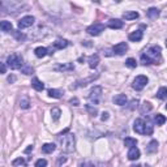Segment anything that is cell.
<instances>
[{"label": "cell", "mask_w": 167, "mask_h": 167, "mask_svg": "<svg viewBox=\"0 0 167 167\" xmlns=\"http://www.w3.org/2000/svg\"><path fill=\"white\" fill-rule=\"evenodd\" d=\"M138 17H140V14L136 11H127L123 13V18L124 20H136Z\"/></svg>", "instance_id": "ffe728a7"}, {"label": "cell", "mask_w": 167, "mask_h": 167, "mask_svg": "<svg viewBox=\"0 0 167 167\" xmlns=\"http://www.w3.org/2000/svg\"><path fill=\"white\" fill-rule=\"evenodd\" d=\"M21 72L24 74H33L34 73V68L31 65H26V67H24V68L21 69Z\"/></svg>", "instance_id": "d590c367"}, {"label": "cell", "mask_w": 167, "mask_h": 167, "mask_svg": "<svg viewBox=\"0 0 167 167\" xmlns=\"http://www.w3.org/2000/svg\"><path fill=\"white\" fill-rule=\"evenodd\" d=\"M69 103H71L72 106H80V101H78L77 98H72V99L69 101Z\"/></svg>", "instance_id": "f35d334b"}, {"label": "cell", "mask_w": 167, "mask_h": 167, "mask_svg": "<svg viewBox=\"0 0 167 167\" xmlns=\"http://www.w3.org/2000/svg\"><path fill=\"white\" fill-rule=\"evenodd\" d=\"M166 110H167V105H166Z\"/></svg>", "instance_id": "c3c4849f"}, {"label": "cell", "mask_w": 167, "mask_h": 167, "mask_svg": "<svg viewBox=\"0 0 167 167\" xmlns=\"http://www.w3.org/2000/svg\"><path fill=\"white\" fill-rule=\"evenodd\" d=\"M137 99H134V101H132V102H131V110H133L134 109V107H136L137 106Z\"/></svg>", "instance_id": "7bdbcfd3"}, {"label": "cell", "mask_w": 167, "mask_h": 167, "mask_svg": "<svg viewBox=\"0 0 167 167\" xmlns=\"http://www.w3.org/2000/svg\"><path fill=\"white\" fill-rule=\"evenodd\" d=\"M30 152H33V145H30L29 148H26V150H25V153H30Z\"/></svg>", "instance_id": "f6af8a7d"}, {"label": "cell", "mask_w": 167, "mask_h": 167, "mask_svg": "<svg viewBox=\"0 0 167 167\" xmlns=\"http://www.w3.org/2000/svg\"><path fill=\"white\" fill-rule=\"evenodd\" d=\"M25 165H26V161L22 157L16 158V159L12 162V166H14V167H17V166H25Z\"/></svg>", "instance_id": "d6a6232c"}, {"label": "cell", "mask_w": 167, "mask_h": 167, "mask_svg": "<svg viewBox=\"0 0 167 167\" xmlns=\"http://www.w3.org/2000/svg\"><path fill=\"white\" fill-rule=\"evenodd\" d=\"M87 63H89V67L91 69L97 68V65L99 63V55L98 54H93L91 56H89V59H87Z\"/></svg>", "instance_id": "e0dca14e"}, {"label": "cell", "mask_w": 167, "mask_h": 167, "mask_svg": "<svg viewBox=\"0 0 167 167\" xmlns=\"http://www.w3.org/2000/svg\"><path fill=\"white\" fill-rule=\"evenodd\" d=\"M52 69L56 71V72H65V71H73L74 67L72 63H60V64L54 65Z\"/></svg>", "instance_id": "9c48e42d"}, {"label": "cell", "mask_w": 167, "mask_h": 167, "mask_svg": "<svg viewBox=\"0 0 167 167\" xmlns=\"http://www.w3.org/2000/svg\"><path fill=\"white\" fill-rule=\"evenodd\" d=\"M159 9L158 8H154V7H152V8H149L148 11H146V16L150 18V20H157L158 17H159Z\"/></svg>", "instance_id": "2e32d148"}, {"label": "cell", "mask_w": 167, "mask_h": 167, "mask_svg": "<svg viewBox=\"0 0 167 167\" xmlns=\"http://www.w3.org/2000/svg\"><path fill=\"white\" fill-rule=\"evenodd\" d=\"M34 21H35V18L33 16H25V17H22L18 21V29L22 30V29H26V27H30L34 24Z\"/></svg>", "instance_id": "ba28073f"}, {"label": "cell", "mask_w": 167, "mask_h": 167, "mask_svg": "<svg viewBox=\"0 0 167 167\" xmlns=\"http://www.w3.org/2000/svg\"><path fill=\"white\" fill-rule=\"evenodd\" d=\"M142 37H144V33H142L141 30H136L128 35V39L131 42H140L142 39Z\"/></svg>", "instance_id": "4fadbf2b"}, {"label": "cell", "mask_w": 167, "mask_h": 167, "mask_svg": "<svg viewBox=\"0 0 167 167\" xmlns=\"http://www.w3.org/2000/svg\"><path fill=\"white\" fill-rule=\"evenodd\" d=\"M112 51H114V54H116V55H124L127 51H128V45H127L125 42H120L114 47Z\"/></svg>", "instance_id": "30bf717a"}, {"label": "cell", "mask_w": 167, "mask_h": 167, "mask_svg": "<svg viewBox=\"0 0 167 167\" xmlns=\"http://www.w3.org/2000/svg\"><path fill=\"white\" fill-rule=\"evenodd\" d=\"M124 145L127 146V148H134V146L137 145V140L136 138H132V137H127L124 140Z\"/></svg>", "instance_id": "4316f807"}, {"label": "cell", "mask_w": 167, "mask_h": 167, "mask_svg": "<svg viewBox=\"0 0 167 167\" xmlns=\"http://www.w3.org/2000/svg\"><path fill=\"white\" fill-rule=\"evenodd\" d=\"M47 93H49L50 97L59 99V98H61V97H63L64 91H63V90H59V89H49V91H47Z\"/></svg>", "instance_id": "603a6c76"}, {"label": "cell", "mask_w": 167, "mask_h": 167, "mask_svg": "<svg viewBox=\"0 0 167 167\" xmlns=\"http://www.w3.org/2000/svg\"><path fill=\"white\" fill-rule=\"evenodd\" d=\"M109 115H110L109 112H103V114H102V116H101V120H102V121H106V120H107V119H109V118H110V116H109Z\"/></svg>", "instance_id": "60d3db41"}, {"label": "cell", "mask_w": 167, "mask_h": 167, "mask_svg": "<svg viewBox=\"0 0 167 167\" xmlns=\"http://www.w3.org/2000/svg\"><path fill=\"white\" fill-rule=\"evenodd\" d=\"M0 69H2V73H7V65H5V63H2L0 64Z\"/></svg>", "instance_id": "b9f144b4"}, {"label": "cell", "mask_w": 167, "mask_h": 167, "mask_svg": "<svg viewBox=\"0 0 167 167\" xmlns=\"http://www.w3.org/2000/svg\"><path fill=\"white\" fill-rule=\"evenodd\" d=\"M0 29H2V31H4V33H12L13 31V26H12V22L11 21H2L0 22Z\"/></svg>", "instance_id": "d6986e66"}, {"label": "cell", "mask_w": 167, "mask_h": 167, "mask_svg": "<svg viewBox=\"0 0 167 167\" xmlns=\"http://www.w3.org/2000/svg\"><path fill=\"white\" fill-rule=\"evenodd\" d=\"M12 34H13L14 38L17 39V41H20V42H22V41H25V39H26V35L22 34L21 31H18V30H13V31H12Z\"/></svg>", "instance_id": "4dcf8cb0"}, {"label": "cell", "mask_w": 167, "mask_h": 167, "mask_svg": "<svg viewBox=\"0 0 167 167\" xmlns=\"http://www.w3.org/2000/svg\"><path fill=\"white\" fill-rule=\"evenodd\" d=\"M153 110V106H152V103L150 102H144L141 105V107H140V112L141 114H148V112H150V111Z\"/></svg>", "instance_id": "cb8c5ba5"}, {"label": "cell", "mask_w": 167, "mask_h": 167, "mask_svg": "<svg viewBox=\"0 0 167 167\" xmlns=\"http://www.w3.org/2000/svg\"><path fill=\"white\" fill-rule=\"evenodd\" d=\"M65 162H67V158H65L64 156H60V157H59V159H58V163H59V165H63V163H65Z\"/></svg>", "instance_id": "ab89813d"}, {"label": "cell", "mask_w": 167, "mask_h": 167, "mask_svg": "<svg viewBox=\"0 0 167 167\" xmlns=\"http://www.w3.org/2000/svg\"><path fill=\"white\" fill-rule=\"evenodd\" d=\"M166 47H167V39H166Z\"/></svg>", "instance_id": "7dc6e473"}, {"label": "cell", "mask_w": 167, "mask_h": 167, "mask_svg": "<svg viewBox=\"0 0 167 167\" xmlns=\"http://www.w3.org/2000/svg\"><path fill=\"white\" fill-rule=\"evenodd\" d=\"M107 26H109L110 29H121V27L124 26V22H123L121 20H119V18H112V20H110V21H109Z\"/></svg>", "instance_id": "7c38bea8"}, {"label": "cell", "mask_w": 167, "mask_h": 167, "mask_svg": "<svg viewBox=\"0 0 167 167\" xmlns=\"http://www.w3.org/2000/svg\"><path fill=\"white\" fill-rule=\"evenodd\" d=\"M7 65L11 69H22L24 68V59L18 54H12L7 59Z\"/></svg>", "instance_id": "277c9868"}, {"label": "cell", "mask_w": 167, "mask_h": 167, "mask_svg": "<svg viewBox=\"0 0 167 167\" xmlns=\"http://www.w3.org/2000/svg\"><path fill=\"white\" fill-rule=\"evenodd\" d=\"M148 82H149L148 77H146V76H144V74H140V76H137V77L133 80L132 87H133L134 90L140 91V90H142V89H144V87H145L146 85H148Z\"/></svg>", "instance_id": "8992f818"}, {"label": "cell", "mask_w": 167, "mask_h": 167, "mask_svg": "<svg viewBox=\"0 0 167 167\" xmlns=\"http://www.w3.org/2000/svg\"><path fill=\"white\" fill-rule=\"evenodd\" d=\"M98 77V74H95V76H91V77H89V78H86V80H81V81H77L76 84L77 85L76 86H78V87H82V86H86L87 84H89L90 81H93V80H95V78Z\"/></svg>", "instance_id": "83f0119b"}, {"label": "cell", "mask_w": 167, "mask_h": 167, "mask_svg": "<svg viewBox=\"0 0 167 167\" xmlns=\"http://www.w3.org/2000/svg\"><path fill=\"white\" fill-rule=\"evenodd\" d=\"M162 61V54H161V47L158 45L150 46L148 50L144 51L141 55V63L144 65H150V64H161Z\"/></svg>", "instance_id": "6da1fadb"}, {"label": "cell", "mask_w": 167, "mask_h": 167, "mask_svg": "<svg viewBox=\"0 0 167 167\" xmlns=\"http://www.w3.org/2000/svg\"><path fill=\"white\" fill-rule=\"evenodd\" d=\"M125 65L128 67V68H136L137 67V63H136V60H134L133 58H128L125 60Z\"/></svg>", "instance_id": "e575fe53"}, {"label": "cell", "mask_w": 167, "mask_h": 167, "mask_svg": "<svg viewBox=\"0 0 167 167\" xmlns=\"http://www.w3.org/2000/svg\"><path fill=\"white\" fill-rule=\"evenodd\" d=\"M35 167H47V161L41 158V159H38L35 162Z\"/></svg>", "instance_id": "74e56055"}, {"label": "cell", "mask_w": 167, "mask_h": 167, "mask_svg": "<svg viewBox=\"0 0 167 167\" xmlns=\"http://www.w3.org/2000/svg\"><path fill=\"white\" fill-rule=\"evenodd\" d=\"M101 97H102V87L97 85L90 90L89 95H87V99H89V102L93 103V105H98L99 101H101Z\"/></svg>", "instance_id": "5b68a950"}, {"label": "cell", "mask_w": 167, "mask_h": 167, "mask_svg": "<svg viewBox=\"0 0 167 167\" xmlns=\"http://www.w3.org/2000/svg\"><path fill=\"white\" fill-rule=\"evenodd\" d=\"M131 167H141V166H140V165H132Z\"/></svg>", "instance_id": "bcb514c9"}, {"label": "cell", "mask_w": 167, "mask_h": 167, "mask_svg": "<svg viewBox=\"0 0 167 167\" xmlns=\"http://www.w3.org/2000/svg\"><path fill=\"white\" fill-rule=\"evenodd\" d=\"M14 81H16V77L13 76V74H12V76H9V77H8V82H11V84H12V82H14Z\"/></svg>", "instance_id": "ee69618b"}, {"label": "cell", "mask_w": 167, "mask_h": 167, "mask_svg": "<svg viewBox=\"0 0 167 167\" xmlns=\"http://www.w3.org/2000/svg\"><path fill=\"white\" fill-rule=\"evenodd\" d=\"M157 149H158V142L156 140H152V141L149 142V145L146 146V153H148V154H153V153L157 152Z\"/></svg>", "instance_id": "7402d4cb"}, {"label": "cell", "mask_w": 167, "mask_h": 167, "mask_svg": "<svg viewBox=\"0 0 167 167\" xmlns=\"http://www.w3.org/2000/svg\"><path fill=\"white\" fill-rule=\"evenodd\" d=\"M55 149H56V145L52 144V142H49V144H45L42 146V153L45 154H51L55 152Z\"/></svg>", "instance_id": "44dd1931"}, {"label": "cell", "mask_w": 167, "mask_h": 167, "mask_svg": "<svg viewBox=\"0 0 167 167\" xmlns=\"http://www.w3.org/2000/svg\"><path fill=\"white\" fill-rule=\"evenodd\" d=\"M133 131L136 133L140 134H146V136H150L153 133V127L146 123L144 119H136L133 123Z\"/></svg>", "instance_id": "3957f363"}, {"label": "cell", "mask_w": 167, "mask_h": 167, "mask_svg": "<svg viewBox=\"0 0 167 167\" xmlns=\"http://www.w3.org/2000/svg\"><path fill=\"white\" fill-rule=\"evenodd\" d=\"M31 86H33L37 91H42L43 89H45V85H43V82L39 80L38 77H34L33 80H31Z\"/></svg>", "instance_id": "ac0fdd59"}, {"label": "cell", "mask_w": 167, "mask_h": 167, "mask_svg": "<svg viewBox=\"0 0 167 167\" xmlns=\"http://www.w3.org/2000/svg\"><path fill=\"white\" fill-rule=\"evenodd\" d=\"M78 167H95V165L90 161H82L78 163Z\"/></svg>", "instance_id": "8d00e7d4"}, {"label": "cell", "mask_w": 167, "mask_h": 167, "mask_svg": "<svg viewBox=\"0 0 167 167\" xmlns=\"http://www.w3.org/2000/svg\"><path fill=\"white\" fill-rule=\"evenodd\" d=\"M20 107L21 109H29L30 107V101H29V98H26V97H24V98H21L20 99Z\"/></svg>", "instance_id": "1f68e13d"}, {"label": "cell", "mask_w": 167, "mask_h": 167, "mask_svg": "<svg viewBox=\"0 0 167 167\" xmlns=\"http://www.w3.org/2000/svg\"><path fill=\"white\" fill-rule=\"evenodd\" d=\"M86 110H87V112H89L91 116H97V114H98V110H97V107H93L91 105H86Z\"/></svg>", "instance_id": "836d02e7"}, {"label": "cell", "mask_w": 167, "mask_h": 167, "mask_svg": "<svg viewBox=\"0 0 167 167\" xmlns=\"http://www.w3.org/2000/svg\"><path fill=\"white\" fill-rule=\"evenodd\" d=\"M47 52H49V50H47L46 47H37V49L34 50V54L37 58H45Z\"/></svg>", "instance_id": "d4e9b609"}, {"label": "cell", "mask_w": 167, "mask_h": 167, "mask_svg": "<svg viewBox=\"0 0 167 167\" xmlns=\"http://www.w3.org/2000/svg\"><path fill=\"white\" fill-rule=\"evenodd\" d=\"M157 97L159 99H167V87L166 86L159 87V90L157 91Z\"/></svg>", "instance_id": "f1b7e54d"}, {"label": "cell", "mask_w": 167, "mask_h": 167, "mask_svg": "<svg viewBox=\"0 0 167 167\" xmlns=\"http://www.w3.org/2000/svg\"><path fill=\"white\" fill-rule=\"evenodd\" d=\"M140 156H141V153H140V150H138L136 146L129 149V152H128V159L129 161H136V159L140 158Z\"/></svg>", "instance_id": "9a60e30c"}, {"label": "cell", "mask_w": 167, "mask_h": 167, "mask_svg": "<svg viewBox=\"0 0 167 167\" xmlns=\"http://www.w3.org/2000/svg\"><path fill=\"white\" fill-rule=\"evenodd\" d=\"M60 115H61V110L59 109V107H54V109L51 110V118H52L54 121H58L59 119H60Z\"/></svg>", "instance_id": "484cf974"}, {"label": "cell", "mask_w": 167, "mask_h": 167, "mask_svg": "<svg viewBox=\"0 0 167 167\" xmlns=\"http://www.w3.org/2000/svg\"><path fill=\"white\" fill-rule=\"evenodd\" d=\"M127 101H128V98H127L125 94H116L112 98V102L115 103V105H118V106H124L127 103Z\"/></svg>", "instance_id": "8fae6325"}, {"label": "cell", "mask_w": 167, "mask_h": 167, "mask_svg": "<svg viewBox=\"0 0 167 167\" xmlns=\"http://www.w3.org/2000/svg\"><path fill=\"white\" fill-rule=\"evenodd\" d=\"M103 30H105V25H103V24H99V22L93 24V25H90V26L86 29L87 34H89V35H93V37H97V35H99Z\"/></svg>", "instance_id": "52a82bcc"}, {"label": "cell", "mask_w": 167, "mask_h": 167, "mask_svg": "<svg viewBox=\"0 0 167 167\" xmlns=\"http://www.w3.org/2000/svg\"><path fill=\"white\" fill-rule=\"evenodd\" d=\"M68 45H69V42L67 41V39H61V38L56 39V41L52 43L54 49H56V50H63V49H65Z\"/></svg>", "instance_id": "5bb4252c"}, {"label": "cell", "mask_w": 167, "mask_h": 167, "mask_svg": "<svg viewBox=\"0 0 167 167\" xmlns=\"http://www.w3.org/2000/svg\"><path fill=\"white\" fill-rule=\"evenodd\" d=\"M67 132H68V129L64 131V133H61L60 136H59V140H60L61 142V150L64 153H72L74 150V142H76V140H74V136L72 133H68L65 134Z\"/></svg>", "instance_id": "7a4b0ae2"}, {"label": "cell", "mask_w": 167, "mask_h": 167, "mask_svg": "<svg viewBox=\"0 0 167 167\" xmlns=\"http://www.w3.org/2000/svg\"><path fill=\"white\" fill-rule=\"evenodd\" d=\"M154 121H156L157 125H163L166 123V118L162 114H157L156 116H154Z\"/></svg>", "instance_id": "f546056e"}]
</instances>
